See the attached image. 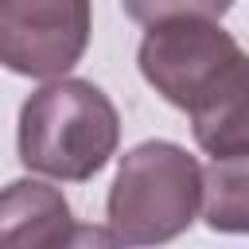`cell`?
I'll use <instances>...</instances> for the list:
<instances>
[{
	"mask_svg": "<svg viewBox=\"0 0 249 249\" xmlns=\"http://www.w3.org/2000/svg\"><path fill=\"white\" fill-rule=\"evenodd\" d=\"M202 198V163L171 140H144L121 156L105 198L113 241L160 245L191 230Z\"/></svg>",
	"mask_w": 249,
	"mask_h": 249,
	"instance_id": "cell-3",
	"label": "cell"
},
{
	"mask_svg": "<svg viewBox=\"0 0 249 249\" xmlns=\"http://www.w3.org/2000/svg\"><path fill=\"white\" fill-rule=\"evenodd\" d=\"M144 82L191 117L195 140L210 160L249 156L245 136V51L202 16L148 23L136 51Z\"/></svg>",
	"mask_w": 249,
	"mask_h": 249,
	"instance_id": "cell-1",
	"label": "cell"
},
{
	"mask_svg": "<svg viewBox=\"0 0 249 249\" xmlns=\"http://www.w3.org/2000/svg\"><path fill=\"white\" fill-rule=\"evenodd\" d=\"M124 16L132 23H160V19H175V16H202V19H222L233 0H121Z\"/></svg>",
	"mask_w": 249,
	"mask_h": 249,
	"instance_id": "cell-7",
	"label": "cell"
},
{
	"mask_svg": "<svg viewBox=\"0 0 249 249\" xmlns=\"http://www.w3.org/2000/svg\"><path fill=\"white\" fill-rule=\"evenodd\" d=\"M198 210L210 230L245 233V226H249V156L214 160L202 171Z\"/></svg>",
	"mask_w": 249,
	"mask_h": 249,
	"instance_id": "cell-6",
	"label": "cell"
},
{
	"mask_svg": "<svg viewBox=\"0 0 249 249\" xmlns=\"http://www.w3.org/2000/svg\"><path fill=\"white\" fill-rule=\"evenodd\" d=\"M121 144V117L109 93L86 78H47L23 105L16 124L19 163L35 175L86 183Z\"/></svg>",
	"mask_w": 249,
	"mask_h": 249,
	"instance_id": "cell-2",
	"label": "cell"
},
{
	"mask_svg": "<svg viewBox=\"0 0 249 249\" xmlns=\"http://www.w3.org/2000/svg\"><path fill=\"white\" fill-rule=\"evenodd\" d=\"M93 27V0H0V66L19 78L70 74Z\"/></svg>",
	"mask_w": 249,
	"mask_h": 249,
	"instance_id": "cell-4",
	"label": "cell"
},
{
	"mask_svg": "<svg viewBox=\"0 0 249 249\" xmlns=\"http://www.w3.org/2000/svg\"><path fill=\"white\" fill-rule=\"evenodd\" d=\"M74 241V214L58 187L12 179L0 187V249H51Z\"/></svg>",
	"mask_w": 249,
	"mask_h": 249,
	"instance_id": "cell-5",
	"label": "cell"
}]
</instances>
